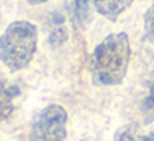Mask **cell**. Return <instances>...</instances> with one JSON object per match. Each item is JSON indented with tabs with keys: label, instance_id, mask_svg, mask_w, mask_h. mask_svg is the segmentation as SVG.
I'll return each mask as SVG.
<instances>
[{
	"label": "cell",
	"instance_id": "1",
	"mask_svg": "<svg viewBox=\"0 0 154 141\" xmlns=\"http://www.w3.org/2000/svg\"><path fill=\"white\" fill-rule=\"evenodd\" d=\"M131 60V45L126 33H111L96 45L91 55V77L103 86H113L126 77Z\"/></svg>",
	"mask_w": 154,
	"mask_h": 141
},
{
	"label": "cell",
	"instance_id": "2",
	"mask_svg": "<svg viewBox=\"0 0 154 141\" xmlns=\"http://www.w3.org/2000/svg\"><path fill=\"white\" fill-rule=\"evenodd\" d=\"M38 30L33 24L17 20L5 28L0 38V58L12 71L28 67L37 50Z\"/></svg>",
	"mask_w": 154,
	"mask_h": 141
},
{
	"label": "cell",
	"instance_id": "3",
	"mask_svg": "<svg viewBox=\"0 0 154 141\" xmlns=\"http://www.w3.org/2000/svg\"><path fill=\"white\" fill-rule=\"evenodd\" d=\"M68 114L60 105L45 106L33 120L30 141H65Z\"/></svg>",
	"mask_w": 154,
	"mask_h": 141
},
{
	"label": "cell",
	"instance_id": "4",
	"mask_svg": "<svg viewBox=\"0 0 154 141\" xmlns=\"http://www.w3.org/2000/svg\"><path fill=\"white\" fill-rule=\"evenodd\" d=\"M134 0H93L94 8L108 20H116Z\"/></svg>",
	"mask_w": 154,
	"mask_h": 141
},
{
	"label": "cell",
	"instance_id": "5",
	"mask_svg": "<svg viewBox=\"0 0 154 141\" xmlns=\"http://www.w3.org/2000/svg\"><path fill=\"white\" fill-rule=\"evenodd\" d=\"M66 10L73 24L81 27L90 14V0H66Z\"/></svg>",
	"mask_w": 154,
	"mask_h": 141
},
{
	"label": "cell",
	"instance_id": "6",
	"mask_svg": "<svg viewBox=\"0 0 154 141\" xmlns=\"http://www.w3.org/2000/svg\"><path fill=\"white\" fill-rule=\"evenodd\" d=\"M116 141H154V133H141L136 126H126L118 131Z\"/></svg>",
	"mask_w": 154,
	"mask_h": 141
},
{
	"label": "cell",
	"instance_id": "7",
	"mask_svg": "<svg viewBox=\"0 0 154 141\" xmlns=\"http://www.w3.org/2000/svg\"><path fill=\"white\" fill-rule=\"evenodd\" d=\"M141 113L146 118V121L154 120V77L149 78L147 91H146V95H144L143 101H141Z\"/></svg>",
	"mask_w": 154,
	"mask_h": 141
},
{
	"label": "cell",
	"instance_id": "8",
	"mask_svg": "<svg viewBox=\"0 0 154 141\" xmlns=\"http://www.w3.org/2000/svg\"><path fill=\"white\" fill-rule=\"evenodd\" d=\"M18 91H20L18 86L4 88V93H2V118L4 120H7L14 111V100L18 96Z\"/></svg>",
	"mask_w": 154,
	"mask_h": 141
},
{
	"label": "cell",
	"instance_id": "9",
	"mask_svg": "<svg viewBox=\"0 0 154 141\" xmlns=\"http://www.w3.org/2000/svg\"><path fill=\"white\" fill-rule=\"evenodd\" d=\"M144 37L154 43V4L144 14Z\"/></svg>",
	"mask_w": 154,
	"mask_h": 141
},
{
	"label": "cell",
	"instance_id": "10",
	"mask_svg": "<svg viewBox=\"0 0 154 141\" xmlns=\"http://www.w3.org/2000/svg\"><path fill=\"white\" fill-rule=\"evenodd\" d=\"M30 5H40V4H45V2H48V0H27Z\"/></svg>",
	"mask_w": 154,
	"mask_h": 141
}]
</instances>
